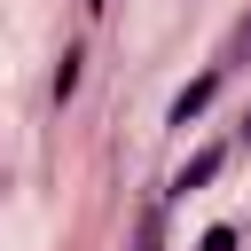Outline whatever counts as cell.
Returning <instances> with one entry per match:
<instances>
[{
  "mask_svg": "<svg viewBox=\"0 0 251 251\" xmlns=\"http://www.w3.org/2000/svg\"><path fill=\"white\" fill-rule=\"evenodd\" d=\"M220 86H227V63H212L196 86H180V94H173V110H165V126H196V118L212 110V94H220Z\"/></svg>",
  "mask_w": 251,
  "mask_h": 251,
  "instance_id": "6da1fadb",
  "label": "cell"
},
{
  "mask_svg": "<svg viewBox=\"0 0 251 251\" xmlns=\"http://www.w3.org/2000/svg\"><path fill=\"white\" fill-rule=\"evenodd\" d=\"M102 8H110V0H86V16H102Z\"/></svg>",
  "mask_w": 251,
  "mask_h": 251,
  "instance_id": "8992f818",
  "label": "cell"
},
{
  "mask_svg": "<svg viewBox=\"0 0 251 251\" xmlns=\"http://www.w3.org/2000/svg\"><path fill=\"white\" fill-rule=\"evenodd\" d=\"M133 251H165V204L141 212V243H133Z\"/></svg>",
  "mask_w": 251,
  "mask_h": 251,
  "instance_id": "277c9868",
  "label": "cell"
},
{
  "mask_svg": "<svg viewBox=\"0 0 251 251\" xmlns=\"http://www.w3.org/2000/svg\"><path fill=\"white\" fill-rule=\"evenodd\" d=\"M196 251H235V227H227V220H220V227H204V235H196Z\"/></svg>",
  "mask_w": 251,
  "mask_h": 251,
  "instance_id": "5b68a950",
  "label": "cell"
},
{
  "mask_svg": "<svg viewBox=\"0 0 251 251\" xmlns=\"http://www.w3.org/2000/svg\"><path fill=\"white\" fill-rule=\"evenodd\" d=\"M243 141H251V118H243Z\"/></svg>",
  "mask_w": 251,
  "mask_h": 251,
  "instance_id": "52a82bcc",
  "label": "cell"
},
{
  "mask_svg": "<svg viewBox=\"0 0 251 251\" xmlns=\"http://www.w3.org/2000/svg\"><path fill=\"white\" fill-rule=\"evenodd\" d=\"M220 165H227V149H220V141H212V149H196V157L165 180V196H196V188H212V180H220Z\"/></svg>",
  "mask_w": 251,
  "mask_h": 251,
  "instance_id": "7a4b0ae2",
  "label": "cell"
},
{
  "mask_svg": "<svg viewBox=\"0 0 251 251\" xmlns=\"http://www.w3.org/2000/svg\"><path fill=\"white\" fill-rule=\"evenodd\" d=\"M78 78H86V47H63V55H55V78H47V102L63 110V102L78 94Z\"/></svg>",
  "mask_w": 251,
  "mask_h": 251,
  "instance_id": "3957f363",
  "label": "cell"
}]
</instances>
